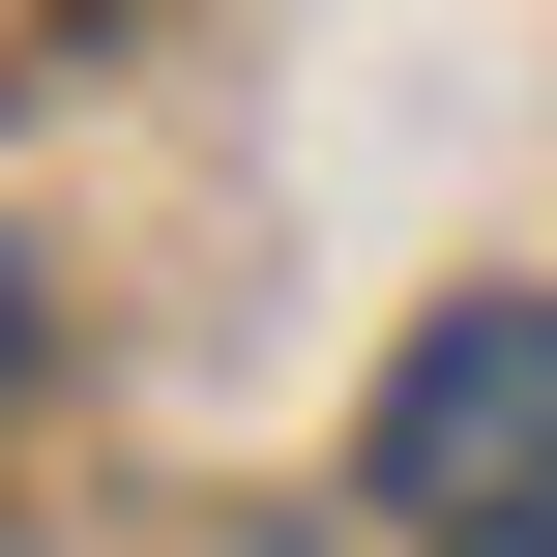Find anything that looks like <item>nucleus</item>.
<instances>
[{
  "mask_svg": "<svg viewBox=\"0 0 557 557\" xmlns=\"http://www.w3.org/2000/svg\"><path fill=\"white\" fill-rule=\"evenodd\" d=\"M382 529L411 557H557V294H470L382 352Z\"/></svg>",
  "mask_w": 557,
  "mask_h": 557,
  "instance_id": "obj_1",
  "label": "nucleus"
},
{
  "mask_svg": "<svg viewBox=\"0 0 557 557\" xmlns=\"http://www.w3.org/2000/svg\"><path fill=\"white\" fill-rule=\"evenodd\" d=\"M0 382H29V264H0Z\"/></svg>",
  "mask_w": 557,
  "mask_h": 557,
  "instance_id": "obj_2",
  "label": "nucleus"
}]
</instances>
